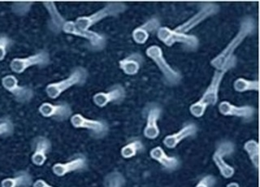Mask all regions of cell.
Returning a JSON list of instances; mask_svg holds the SVG:
<instances>
[{
	"instance_id": "8992f818",
	"label": "cell",
	"mask_w": 260,
	"mask_h": 187,
	"mask_svg": "<svg viewBox=\"0 0 260 187\" xmlns=\"http://www.w3.org/2000/svg\"><path fill=\"white\" fill-rule=\"evenodd\" d=\"M51 64V56L48 51L41 50L35 54L24 57L15 58L10 63V69L13 73L20 74L29 68L37 66L39 68L47 67Z\"/></svg>"
},
{
	"instance_id": "d4e9b609",
	"label": "cell",
	"mask_w": 260,
	"mask_h": 187,
	"mask_svg": "<svg viewBox=\"0 0 260 187\" xmlns=\"http://www.w3.org/2000/svg\"><path fill=\"white\" fill-rule=\"evenodd\" d=\"M144 149V145L140 140H134L128 142L120 150V154L124 159H130L135 157L138 153Z\"/></svg>"
},
{
	"instance_id": "2e32d148",
	"label": "cell",
	"mask_w": 260,
	"mask_h": 187,
	"mask_svg": "<svg viewBox=\"0 0 260 187\" xmlns=\"http://www.w3.org/2000/svg\"><path fill=\"white\" fill-rule=\"evenodd\" d=\"M126 91L123 85L116 84L107 92H99L93 96V104L99 108H104L113 103H121L125 99Z\"/></svg>"
},
{
	"instance_id": "ba28073f",
	"label": "cell",
	"mask_w": 260,
	"mask_h": 187,
	"mask_svg": "<svg viewBox=\"0 0 260 187\" xmlns=\"http://www.w3.org/2000/svg\"><path fill=\"white\" fill-rule=\"evenodd\" d=\"M70 122L74 128L88 130L95 138H104L109 131V126L105 120L89 119L80 113L73 114Z\"/></svg>"
},
{
	"instance_id": "836d02e7",
	"label": "cell",
	"mask_w": 260,
	"mask_h": 187,
	"mask_svg": "<svg viewBox=\"0 0 260 187\" xmlns=\"http://www.w3.org/2000/svg\"><path fill=\"white\" fill-rule=\"evenodd\" d=\"M215 183H216L215 177L212 175H207L203 177L195 187H213Z\"/></svg>"
},
{
	"instance_id": "4dcf8cb0",
	"label": "cell",
	"mask_w": 260,
	"mask_h": 187,
	"mask_svg": "<svg viewBox=\"0 0 260 187\" xmlns=\"http://www.w3.org/2000/svg\"><path fill=\"white\" fill-rule=\"evenodd\" d=\"M207 107L208 105L207 104L199 100L189 107V112L194 117L200 118L205 113Z\"/></svg>"
},
{
	"instance_id": "44dd1931",
	"label": "cell",
	"mask_w": 260,
	"mask_h": 187,
	"mask_svg": "<svg viewBox=\"0 0 260 187\" xmlns=\"http://www.w3.org/2000/svg\"><path fill=\"white\" fill-rule=\"evenodd\" d=\"M144 63V58L140 53H132L124 59L119 61V67L126 75H135Z\"/></svg>"
},
{
	"instance_id": "ac0fdd59",
	"label": "cell",
	"mask_w": 260,
	"mask_h": 187,
	"mask_svg": "<svg viewBox=\"0 0 260 187\" xmlns=\"http://www.w3.org/2000/svg\"><path fill=\"white\" fill-rule=\"evenodd\" d=\"M198 131L197 126L193 123L186 124L177 133L165 137L164 144L167 148L174 149L185 138L193 136Z\"/></svg>"
},
{
	"instance_id": "d590c367",
	"label": "cell",
	"mask_w": 260,
	"mask_h": 187,
	"mask_svg": "<svg viewBox=\"0 0 260 187\" xmlns=\"http://www.w3.org/2000/svg\"><path fill=\"white\" fill-rule=\"evenodd\" d=\"M226 187H240V185L237 182H230L226 185Z\"/></svg>"
},
{
	"instance_id": "30bf717a",
	"label": "cell",
	"mask_w": 260,
	"mask_h": 187,
	"mask_svg": "<svg viewBox=\"0 0 260 187\" xmlns=\"http://www.w3.org/2000/svg\"><path fill=\"white\" fill-rule=\"evenodd\" d=\"M235 150V145L230 141H223L218 145L212 155L214 164L219 170V173L224 178H231L235 173L234 168L224 161V157L233 154Z\"/></svg>"
},
{
	"instance_id": "7a4b0ae2",
	"label": "cell",
	"mask_w": 260,
	"mask_h": 187,
	"mask_svg": "<svg viewBox=\"0 0 260 187\" xmlns=\"http://www.w3.org/2000/svg\"><path fill=\"white\" fill-rule=\"evenodd\" d=\"M88 77L89 74L85 68H74L64 79L48 84L45 91L48 98L51 100H56L63 92L70 88L76 85H83L87 81Z\"/></svg>"
},
{
	"instance_id": "7402d4cb",
	"label": "cell",
	"mask_w": 260,
	"mask_h": 187,
	"mask_svg": "<svg viewBox=\"0 0 260 187\" xmlns=\"http://www.w3.org/2000/svg\"><path fill=\"white\" fill-rule=\"evenodd\" d=\"M150 155L154 161L162 165L167 170H176L180 165L178 159L168 155L161 146H155L154 148L151 149L150 151Z\"/></svg>"
},
{
	"instance_id": "cb8c5ba5",
	"label": "cell",
	"mask_w": 260,
	"mask_h": 187,
	"mask_svg": "<svg viewBox=\"0 0 260 187\" xmlns=\"http://www.w3.org/2000/svg\"><path fill=\"white\" fill-rule=\"evenodd\" d=\"M244 150L247 153L252 165L256 169L259 167V144L257 141L251 139L244 144Z\"/></svg>"
},
{
	"instance_id": "83f0119b",
	"label": "cell",
	"mask_w": 260,
	"mask_h": 187,
	"mask_svg": "<svg viewBox=\"0 0 260 187\" xmlns=\"http://www.w3.org/2000/svg\"><path fill=\"white\" fill-rule=\"evenodd\" d=\"M125 184V178L119 172H112L105 177L106 187H123Z\"/></svg>"
},
{
	"instance_id": "d6a6232c",
	"label": "cell",
	"mask_w": 260,
	"mask_h": 187,
	"mask_svg": "<svg viewBox=\"0 0 260 187\" xmlns=\"http://www.w3.org/2000/svg\"><path fill=\"white\" fill-rule=\"evenodd\" d=\"M142 28L146 29L150 35H152L154 33H156L157 31L160 28V22L158 18H151L147 20L144 24L140 25Z\"/></svg>"
},
{
	"instance_id": "4316f807",
	"label": "cell",
	"mask_w": 260,
	"mask_h": 187,
	"mask_svg": "<svg viewBox=\"0 0 260 187\" xmlns=\"http://www.w3.org/2000/svg\"><path fill=\"white\" fill-rule=\"evenodd\" d=\"M15 126L10 116L0 117V138H8L14 134Z\"/></svg>"
},
{
	"instance_id": "52a82bcc",
	"label": "cell",
	"mask_w": 260,
	"mask_h": 187,
	"mask_svg": "<svg viewBox=\"0 0 260 187\" xmlns=\"http://www.w3.org/2000/svg\"><path fill=\"white\" fill-rule=\"evenodd\" d=\"M62 31L68 35L79 37L81 39H86L89 46L93 51H102L107 44V39L104 35L91 30H83L76 25L74 21L66 20L63 24Z\"/></svg>"
},
{
	"instance_id": "e0dca14e",
	"label": "cell",
	"mask_w": 260,
	"mask_h": 187,
	"mask_svg": "<svg viewBox=\"0 0 260 187\" xmlns=\"http://www.w3.org/2000/svg\"><path fill=\"white\" fill-rule=\"evenodd\" d=\"M219 113L224 116H235V117L242 118L245 120H250L255 114V108L251 106H237L231 104L229 101H223L219 103Z\"/></svg>"
},
{
	"instance_id": "4fadbf2b",
	"label": "cell",
	"mask_w": 260,
	"mask_h": 187,
	"mask_svg": "<svg viewBox=\"0 0 260 187\" xmlns=\"http://www.w3.org/2000/svg\"><path fill=\"white\" fill-rule=\"evenodd\" d=\"M52 144L48 138L43 135H38L32 139V154L31 161L36 166H43L51 152Z\"/></svg>"
},
{
	"instance_id": "5b68a950",
	"label": "cell",
	"mask_w": 260,
	"mask_h": 187,
	"mask_svg": "<svg viewBox=\"0 0 260 187\" xmlns=\"http://www.w3.org/2000/svg\"><path fill=\"white\" fill-rule=\"evenodd\" d=\"M157 37L167 47H173L176 43H181L191 51H195L199 47V41L197 37L177 32L168 27H160L157 31Z\"/></svg>"
},
{
	"instance_id": "f546056e",
	"label": "cell",
	"mask_w": 260,
	"mask_h": 187,
	"mask_svg": "<svg viewBox=\"0 0 260 187\" xmlns=\"http://www.w3.org/2000/svg\"><path fill=\"white\" fill-rule=\"evenodd\" d=\"M150 35V34L146 29L141 26L135 28L132 33L133 39L137 44L139 45L145 44L148 40Z\"/></svg>"
},
{
	"instance_id": "277c9868",
	"label": "cell",
	"mask_w": 260,
	"mask_h": 187,
	"mask_svg": "<svg viewBox=\"0 0 260 187\" xmlns=\"http://www.w3.org/2000/svg\"><path fill=\"white\" fill-rule=\"evenodd\" d=\"M146 54L150 59L154 61L158 66L167 82L171 85H175L181 81L182 76L177 70H175L165 59L162 49L156 45L150 46L146 49Z\"/></svg>"
},
{
	"instance_id": "7c38bea8",
	"label": "cell",
	"mask_w": 260,
	"mask_h": 187,
	"mask_svg": "<svg viewBox=\"0 0 260 187\" xmlns=\"http://www.w3.org/2000/svg\"><path fill=\"white\" fill-rule=\"evenodd\" d=\"M219 10V7L217 4L214 3H207L203 4L200 10L193 15L192 17L186 20L185 22L180 24L179 26L175 28L177 32L187 34V33L193 29L195 27L198 26L200 23L203 22L206 19L209 18L210 16L216 14Z\"/></svg>"
},
{
	"instance_id": "9a60e30c",
	"label": "cell",
	"mask_w": 260,
	"mask_h": 187,
	"mask_svg": "<svg viewBox=\"0 0 260 187\" xmlns=\"http://www.w3.org/2000/svg\"><path fill=\"white\" fill-rule=\"evenodd\" d=\"M233 68L234 67L230 66V67L225 68L221 70H215L208 87L203 94V97L200 99L202 101L204 102L208 106H213L216 104L219 100V87L221 85L223 77Z\"/></svg>"
},
{
	"instance_id": "9c48e42d",
	"label": "cell",
	"mask_w": 260,
	"mask_h": 187,
	"mask_svg": "<svg viewBox=\"0 0 260 187\" xmlns=\"http://www.w3.org/2000/svg\"><path fill=\"white\" fill-rule=\"evenodd\" d=\"M3 87L13 96L19 104H28L35 97V91L28 85H19V81L14 75L4 76L1 81Z\"/></svg>"
},
{
	"instance_id": "484cf974",
	"label": "cell",
	"mask_w": 260,
	"mask_h": 187,
	"mask_svg": "<svg viewBox=\"0 0 260 187\" xmlns=\"http://www.w3.org/2000/svg\"><path fill=\"white\" fill-rule=\"evenodd\" d=\"M235 91L244 93L247 91H258V81H251L245 78H238L234 83Z\"/></svg>"
},
{
	"instance_id": "6da1fadb",
	"label": "cell",
	"mask_w": 260,
	"mask_h": 187,
	"mask_svg": "<svg viewBox=\"0 0 260 187\" xmlns=\"http://www.w3.org/2000/svg\"><path fill=\"white\" fill-rule=\"evenodd\" d=\"M257 23L253 17H246L240 24L239 30L236 34L234 39L230 41L219 55L211 61L212 67L216 70H221L225 68L234 67L237 63V59L234 54L236 50L241 46L244 40L251 35L256 30Z\"/></svg>"
},
{
	"instance_id": "d6986e66",
	"label": "cell",
	"mask_w": 260,
	"mask_h": 187,
	"mask_svg": "<svg viewBox=\"0 0 260 187\" xmlns=\"http://www.w3.org/2000/svg\"><path fill=\"white\" fill-rule=\"evenodd\" d=\"M161 108L158 106H151L146 116V124L143 134L148 139H155L160 134L158 126V120L160 117Z\"/></svg>"
},
{
	"instance_id": "5bb4252c",
	"label": "cell",
	"mask_w": 260,
	"mask_h": 187,
	"mask_svg": "<svg viewBox=\"0 0 260 187\" xmlns=\"http://www.w3.org/2000/svg\"><path fill=\"white\" fill-rule=\"evenodd\" d=\"M87 168V160L83 154H77L67 162L56 163L51 168L53 174L58 177H63L69 173L84 170Z\"/></svg>"
},
{
	"instance_id": "603a6c76",
	"label": "cell",
	"mask_w": 260,
	"mask_h": 187,
	"mask_svg": "<svg viewBox=\"0 0 260 187\" xmlns=\"http://www.w3.org/2000/svg\"><path fill=\"white\" fill-rule=\"evenodd\" d=\"M43 5L48 12L50 16H51L50 24H49L51 30L55 34H59V32L62 31L63 24L66 22V20L60 14V12H59L58 8L55 6V3L44 2Z\"/></svg>"
},
{
	"instance_id": "ffe728a7",
	"label": "cell",
	"mask_w": 260,
	"mask_h": 187,
	"mask_svg": "<svg viewBox=\"0 0 260 187\" xmlns=\"http://www.w3.org/2000/svg\"><path fill=\"white\" fill-rule=\"evenodd\" d=\"M34 178L28 170L17 171L12 177H7L0 183L1 187H32Z\"/></svg>"
},
{
	"instance_id": "1f68e13d",
	"label": "cell",
	"mask_w": 260,
	"mask_h": 187,
	"mask_svg": "<svg viewBox=\"0 0 260 187\" xmlns=\"http://www.w3.org/2000/svg\"><path fill=\"white\" fill-rule=\"evenodd\" d=\"M32 4V2L14 3L12 5V12L18 16H24L29 12Z\"/></svg>"
},
{
	"instance_id": "8fae6325",
	"label": "cell",
	"mask_w": 260,
	"mask_h": 187,
	"mask_svg": "<svg viewBox=\"0 0 260 187\" xmlns=\"http://www.w3.org/2000/svg\"><path fill=\"white\" fill-rule=\"evenodd\" d=\"M39 112L41 116L47 119L63 122L69 120L73 116V109L67 102H59L58 104L43 103L39 106Z\"/></svg>"
},
{
	"instance_id": "3957f363",
	"label": "cell",
	"mask_w": 260,
	"mask_h": 187,
	"mask_svg": "<svg viewBox=\"0 0 260 187\" xmlns=\"http://www.w3.org/2000/svg\"><path fill=\"white\" fill-rule=\"evenodd\" d=\"M126 4L124 3H108L104 8L89 16H80L76 19V25L83 30H89L94 24L108 17H114L125 12Z\"/></svg>"
},
{
	"instance_id": "f1b7e54d",
	"label": "cell",
	"mask_w": 260,
	"mask_h": 187,
	"mask_svg": "<svg viewBox=\"0 0 260 187\" xmlns=\"http://www.w3.org/2000/svg\"><path fill=\"white\" fill-rule=\"evenodd\" d=\"M14 42L10 37L7 35H0V61L4 60L8 55V51H10Z\"/></svg>"
},
{
	"instance_id": "e575fe53",
	"label": "cell",
	"mask_w": 260,
	"mask_h": 187,
	"mask_svg": "<svg viewBox=\"0 0 260 187\" xmlns=\"http://www.w3.org/2000/svg\"><path fill=\"white\" fill-rule=\"evenodd\" d=\"M32 187H55L49 184L43 179H38L36 181H34Z\"/></svg>"
}]
</instances>
